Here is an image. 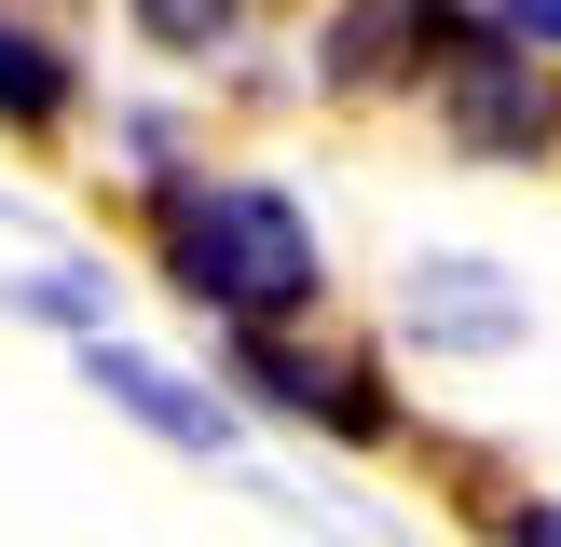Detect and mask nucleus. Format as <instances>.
<instances>
[{
	"label": "nucleus",
	"instance_id": "obj_2",
	"mask_svg": "<svg viewBox=\"0 0 561 547\" xmlns=\"http://www.w3.org/2000/svg\"><path fill=\"white\" fill-rule=\"evenodd\" d=\"M453 124L480 137V151H535L548 137V69L493 14H453Z\"/></svg>",
	"mask_w": 561,
	"mask_h": 547
},
{
	"label": "nucleus",
	"instance_id": "obj_7",
	"mask_svg": "<svg viewBox=\"0 0 561 547\" xmlns=\"http://www.w3.org/2000/svg\"><path fill=\"white\" fill-rule=\"evenodd\" d=\"M507 547H561V507H520V520H507Z\"/></svg>",
	"mask_w": 561,
	"mask_h": 547
},
{
	"label": "nucleus",
	"instance_id": "obj_6",
	"mask_svg": "<svg viewBox=\"0 0 561 547\" xmlns=\"http://www.w3.org/2000/svg\"><path fill=\"white\" fill-rule=\"evenodd\" d=\"M493 27H507L520 55H561V0H535V14H493Z\"/></svg>",
	"mask_w": 561,
	"mask_h": 547
},
{
	"label": "nucleus",
	"instance_id": "obj_1",
	"mask_svg": "<svg viewBox=\"0 0 561 547\" xmlns=\"http://www.w3.org/2000/svg\"><path fill=\"white\" fill-rule=\"evenodd\" d=\"M164 274H179L206 315H233V342H288V315L329 288V246L288 191L261 178H206L164 206Z\"/></svg>",
	"mask_w": 561,
	"mask_h": 547
},
{
	"label": "nucleus",
	"instance_id": "obj_4",
	"mask_svg": "<svg viewBox=\"0 0 561 547\" xmlns=\"http://www.w3.org/2000/svg\"><path fill=\"white\" fill-rule=\"evenodd\" d=\"M82 383H96V397H124L137 424H164L179 452H233V410H219L206 383H179L164 356H137V342H82Z\"/></svg>",
	"mask_w": 561,
	"mask_h": 547
},
{
	"label": "nucleus",
	"instance_id": "obj_5",
	"mask_svg": "<svg viewBox=\"0 0 561 547\" xmlns=\"http://www.w3.org/2000/svg\"><path fill=\"white\" fill-rule=\"evenodd\" d=\"M69 96H82L69 42H42L27 14H0V124H69Z\"/></svg>",
	"mask_w": 561,
	"mask_h": 547
},
{
	"label": "nucleus",
	"instance_id": "obj_3",
	"mask_svg": "<svg viewBox=\"0 0 561 547\" xmlns=\"http://www.w3.org/2000/svg\"><path fill=\"white\" fill-rule=\"evenodd\" d=\"M233 370H247V397H274V410H316V424H343V438H383V383L356 370V356H329V342H233Z\"/></svg>",
	"mask_w": 561,
	"mask_h": 547
}]
</instances>
